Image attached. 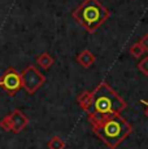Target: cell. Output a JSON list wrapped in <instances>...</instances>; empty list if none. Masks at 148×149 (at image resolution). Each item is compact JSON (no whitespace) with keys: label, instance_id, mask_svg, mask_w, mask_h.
<instances>
[{"label":"cell","instance_id":"obj_14","mask_svg":"<svg viewBox=\"0 0 148 149\" xmlns=\"http://www.w3.org/2000/svg\"><path fill=\"white\" fill-rule=\"evenodd\" d=\"M138 43L140 44V47L143 48L144 52H148V33H147V34H144L143 38H142Z\"/></svg>","mask_w":148,"mask_h":149},{"label":"cell","instance_id":"obj_10","mask_svg":"<svg viewBox=\"0 0 148 149\" xmlns=\"http://www.w3.org/2000/svg\"><path fill=\"white\" fill-rule=\"evenodd\" d=\"M65 145V141L59 135H53L48 141V149H64Z\"/></svg>","mask_w":148,"mask_h":149},{"label":"cell","instance_id":"obj_8","mask_svg":"<svg viewBox=\"0 0 148 149\" xmlns=\"http://www.w3.org/2000/svg\"><path fill=\"white\" fill-rule=\"evenodd\" d=\"M36 62H38V65L42 69H50L53 65L55 60H53V57L51 56L50 53L43 52V53H40L38 57H36Z\"/></svg>","mask_w":148,"mask_h":149},{"label":"cell","instance_id":"obj_1","mask_svg":"<svg viewBox=\"0 0 148 149\" xmlns=\"http://www.w3.org/2000/svg\"><path fill=\"white\" fill-rule=\"evenodd\" d=\"M96 136L109 149H116L131 132V126L119 114H108L99 118H90Z\"/></svg>","mask_w":148,"mask_h":149},{"label":"cell","instance_id":"obj_4","mask_svg":"<svg viewBox=\"0 0 148 149\" xmlns=\"http://www.w3.org/2000/svg\"><path fill=\"white\" fill-rule=\"evenodd\" d=\"M21 81L22 87L26 90V92L33 95L44 84L45 77L35 66L30 65L21 71Z\"/></svg>","mask_w":148,"mask_h":149},{"label":"cell","instance_id":"obj_13","mask_svg":"<svg viewBox=\"0 0 148 149\" xmlns=\"http://www.w3.org/2000/svg\"><path fill=\"white\" fill-rule=\"evenodd\" d=\"M0 127H1L3 130H5V131H10V122H9L8 116L4 117V118L0 121Z\"/></svg>","mask_w":148,"mask_h":149},{"label":"cell","instance_id":"obj_15","mask_svg":"<svg viewBox=\"0 0 148 149\" xmlns=\"http://www.w3.org/2000/svg\"><path fill=\"white\" fill-rule=\"evenodd\" d=\"M140 102H143L144 107H146V116L148 117V101H146V100H140Z\"/></svg>","mask_w":148,"mask_h":149},{"label":"cell","instance_id":"obj_3","mask_svg":"<svg viewBox=\"0 0 148 149\" xmlns=\"http://www.w3.org/2000/svg\"><path fill=\"white\" fill-rule=\"evenodd\" d=\"M74 21L86 31L95 34L96 30L110 17V10L99 0H83L72 13Z\"/></svg>","mask_w":148,"mask_h":149},{"label":"cell","instance_id":"obj_7","mask_svg":"<svg viewBox=\"0 0 148 149\" xmlns=\"http://www.w3.org/2000/svg\"><path fill=\"white\" fill-rule=\"evenodd\" d=\"M77 61L81 64L83 68H90L95 62V54L89 49H83L81 53L77 56Z\"/></svg>","mask_w":148,"mask_h":149},{"label":"cell","instance_id":"obj_2","mask_svg":"<svg viewBox=\"0 0 148 149\" xmlns=\"http://www.w3.org/2000/svg\"><path fill=\"white\" fill-rule=\"evenodd\" d=\"M126 107V101L110 86L101 82L91 92V104L87 114L90 118H99L108 114H119Z\"/></svg>","mask_w":148,"mask_h":149},{"label":"cell","instance_id":"obj_9","mask_svg":"<svg viewBox=\"0 0 148 149\" xmlns=\"http://www.w3.org/2000/svg\"><path fill=\"white\" fill-rule=\"evenodd\" d=\"M77 101H78V104L81 105V108L87 113V110H89V108H90V104H91V92H89V91L82 92L81 95L78 96Z\"/></svg>","mask_w":148,"mask_h":149},{"label":"cell","instance_id":"obj_11","mask_svg":"<svg viewBox=\"0 0 148 149\" xmlns=\"http://www.w3.org/2000/svg\"><path fill=\"white\" fill-rule=\"evenodd\" d=\"M130 53H131L135 58H139V57L144 53V51H143V48L140 47V44L136 42V43H134L131 47H130Z\"/></svg>","mask_w":148,"mask_h":149},{"label":"cell","instance_id":"obj_6","mask_svg":"<svg viewBox=\"0 0 148 149\" xmlns=\"http://www.w3.org/2000/svg\"><path fill=\"white\" fill-rule=\"evenodd\" d=\"M8 118H9L10 122V131H13L15 134H20L29 123V118L18 109H16L10 114H8Z\"/></svg>","mask_w":148,"mask_h":149},{"label":"cell","instance_id":"obj_5","mask_svg":"<svg viewBox=\"0 0 148 149\" xmlns=\"http://www.w3.org/2000/svg\"><path fill=\"white\" fill-rule=\"evenodd\" d=\"M0 87H3L7 91L8 95L13 96L22 88L21 74L15 68H8L0 77Z\"/></svg>","mask_w":148,"mask_h":149},{"label":"cell","instance_id":"obj_12","mask_svg":"<svg viewBox=\"0 0 148 149\" xmlns=\"http://www.w3.org/2000/svg\"><path fill=\"white\" fill-rule=\"evenodd\" d=\"M138 69L144 74V75H147V77H148V56H147V57H144V58L142 60V61H139Z\"/></svg>","mask_w":148,"mask_h":149}]
</instances>
